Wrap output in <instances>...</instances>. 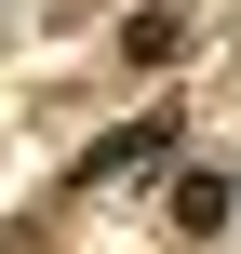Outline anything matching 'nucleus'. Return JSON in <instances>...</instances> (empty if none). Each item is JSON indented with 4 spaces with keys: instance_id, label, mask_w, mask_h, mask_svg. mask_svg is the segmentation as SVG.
I'll list each match as a JSON object with an SVG mask.
<instances>
[{
    "instance_id": "1",
    "label": "nucleus",
    "mask_w": 241,
    "mask_h": 254,
    "mask_svg": "<svg viewBox=\"0 0 241 254\" xmlns=\"http://www.w3.org/2000/svg\"><path fill=\"white\" fill-rule=\"evenodd\" d=\"M228 201H241L228 174H188V188H174V214H188V228H228Z\"/></svg>"
}]
</instances>
